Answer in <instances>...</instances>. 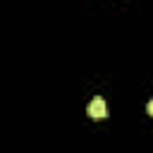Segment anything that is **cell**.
<instances>
[{
    "label": "cell",
    "instance_id": "cell-1",
    "mask_svg": "<svg viewBox=\"0 0 153 153\" xmlns=\"http://www.w3.org/2000/svg\"><path fill=\"white\" fill-rule=\"evenodd\" d=\"M88 115H91L93 120H103V117L108 115V105H105V100L96 96V98L88 103Z\"/></svg>",
    "mask_w": 153,
    "mask_h": 153
}]
</instances>
